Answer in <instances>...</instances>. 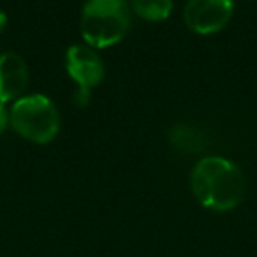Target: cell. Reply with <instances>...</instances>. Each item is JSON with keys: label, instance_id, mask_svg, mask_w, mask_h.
<instances>
[{"label": "cell", "instance_id": "8992f818", "mask_svg": "<svg viewBox=\"0 0 257 257\" xmlns=\"http://www.w3.org/2000/svg\"><path fill=\"white\" fill-rule=\"evenodd\" d=\"M29 67L18 53L0 55V102L8 104L23 97L29 86Z\"/></svg>", "mask_w": 257, "mask_h": 257}, {"label": "cell", "instance_id": "8fae6325", "mask_svg": "<svg viewBox=\"0 0 257 257\" xmlns=\"http://www.w3.org/2000/svg\"><path fill=\"white\" fill-rule=\"evenodd\" d=\"M6 25H8V16H6V13L0 9V34L4 32Z\"/></svg>", "mask_w": 257, "mask_h": 257}, {"label": "cell", "instance_id": "7a4b0ae2", "mask_svg": "<svg viewBox=\"0 0 257 257\" xmlns=\"http://www.w3.org/2000/svg\"><path fill=\"white\" fill-rule=\"evenodd\" d=\"M131 29V11L125 0H88L83 6L79 30L85 44L104 50L118 44Z\"/></svg>", "mask_w": 257, "mask_h": 257}, {"label": "cell", "instance_id": "6da1fadb", "mask_svg": "<svg viewBox=\"0 0 257 257\" xmlns=\"http://www.w3.org/2000/svg\"><path fill=\"white\" fill-rule=\"evenodd\" d=\"M190 185L196 199L213 211H229L245 196V178L234 162L224 157H204L194 166Z\"/></svg>", "mask_w": 257, "mask_h": 257}, {"label": "cell", "instance_id": "9c48e42d", "mask_svg": "<svg viewBox=\"0 0 257 257\" xmlns=\"http://www.w3.org/2000/svg\"><path fill=\"white\" fill-rule=\"evenodd\" d=\"M90 95H92V90L83 88V86H78L72 93L71 100L76 107H86L90 104Z\"/></svg>", "mask_w": 257, "mask_h": 257}, {"label": "cell", "instance_id": "3957f363", "mask_svg": "<svg viewBox=\"0 0 257 257\" xmlns=\"http://www.w3.org/2000/svg\"><path fill=\"white\" fill-rule=\"evenodd\" d=\"M11 127L25 140L46 145L60 131V114L53 100L41 93H30L15 100L11 107Z\"/></svg>", "mask_w": 257, "mask_h": 257}, {"label": "cell", "instance_id": "30bf717a", "mask_svg": "<svg viewBox=\"0 0 257 257\" xmlns=\"http://www.w3.org/2000/svg\"><path fill=\"white\" fill-rule=\"evenodd\" d=\"M9 127H11V109L0 102V134H4Z\"/></svg>", "mask_w": 257, "mask_h": 257}, {"label": "cell", "instance_id": "277c9868", "mask_svg": "<svg viewBox=\"0 0 257 257\" xmlns=\"http://www.w3.org/2000/svg\"><path fill=\"white\" fill-rule=\"evenodd\" d=\"M234 13L232 0H189L183 9V22L199 36L217 34Z\"/></svg>", "mask_w": 257, "mask_h": 257}, {"label": "cell", "instance_id": "52a82bcc", "mask_svg": "<svg viewBox=\"0 0 257 257\" xmlns=\"http://www.w3.org/2000/svg\"><path fill=\"white\" fill-rule=\"evenodd\" d=\"M169 143L180 152L185 154H196L204 148V140L203 133L199 128L189 123H176L169 128Z\"/></svg>", "mask_w": 257, "mask_h": 257}, {"label": "cell", "instance_id": "5b68a950", "mask_svg": "<svg viewBox=\"0 0 257 257\" xmlns=\"http://www.w3.org/2000/svg\"><path fill=\"white\" fill-rule=\"evenodd\" d=\"M65 71L69 78L83 88H95L104 79V62L88 44H74L65 53Z\"/></svg>", "mask_w": 257, "mask_h": 257}, {"label": "cell", "instance_id": "ba28073f", "mask_svg": "<svg viewBox=\"0 0 257 257\" xmlns=\"http://www.w3.org/2000/svg\"><path fill=\"white\" fill-rule=\"evenodd\" d=\"M131 8L147 22H164L173 11V0H131Z\"/></svg>", "mask_w": 257, "mask_h": 257}]
</instances>
